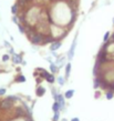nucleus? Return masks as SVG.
<instances>
[{"instance_id":"nucleus-13","label":"nucleus","mask_w":114,"mask_h":121,"mask_svg":"<svg viewBox=\"0 0 114 121\" xmlns=\"http://www.w3.org/2000/svg\"><path fill=\"white\" fill-rule=\"evenodd\" d=\"M45 79H47L48 82H50V83H53V82H54V77H53V74H49Z\"/></svg>"},{"instance_id":"nucleus-11","label":"nucleus","mask_w":114,"mask_h":121,"mask_svg":"<svg viewBox=\"0 0 114 121\" xmlns=\"http://www.w3.org/2000/svg\"><path fill=\"white\" fill-rule=\"evenodd\" d=\"M73 93H74L73 90H69V91H66L65 92V98H66V99H70V98H72Z\"/></svg>"},{"instance_id":"nucleus-17","label":"nucleus","mask_w":114,"mask_h":121,"mask_svg":"<svg viewBox=\"0 0 114 121\" xmlns=\"http://www.w3.org/2000/svg\"><path fill=\"white\" fill-rule=\"evenodd\" d=\"M9 59H10L9 55H4V56H2V61H4V62H7Z\"/></svg>"},{"instance_id":"nucleus-15","label":"nucleus","mask_w":114,"mask_h":121,"mask_svg":"<svg viewBox=\"0 0 114 121\" xmlns=\"http://www.w3.org/2000/svg\"><path fill=\"white\" fill-rule=\"evenodd\" d=\"M106 95L107 99H112V98L114 97V93L112 91H109V92H106V95Z\"/></svg>"},{"instance_id":"nucleus-4","label":"nucleus","mask_w":114,"mask_h":121,"mask_svg":"<svg viewBox=\"0 0 114 121\" xmlns=\"http://www.w3.org/2000/svg\"><path fill=\"white\" fill-rule=\"evenodd\" d=\"M60 47H61V41L55 40V41H53V42L51 43L50 49H51V51H55V50H58Z\"/></svg>"},{"instance_id":"nucleus-22","label":"nucleus","mask_w":114,"mask_h":121,"mask_svg":"<svg viewBox=\"0 0 114 121\" xmlns=\"http://www.w3.org/2000/svg\"><path fill=\"white\" fill-rule=\"evenodd\" d=\"M71 121H80V120H79L77 118H74V119H72V120H71Z\"/></svg>"},{"instance_id":"nucleus-16","label":"nucleus","mask_w":114,"mask_h":121,"mask_svg":"<svg viewBox=\"0 0 114 121\" xmlns=\"http://www.w3.org/2000/svg\"><path fill=\"white\" fill-rule=\"evenodd\" d=\"M12 21L15 22V23H17V25H18V23H20V21H19V18H18V16H13V17H12Z\"/></svg>"},{"instance_id":"nucleus-2","label":"nucleus","mask_w":114,"mask_h":121,"mask_svg":"<svg viewBox=\"0 0 114 121\" xmlns=\"http://www.w3.org/2000/svg\"><path fill=\"white\" fill-rule=\"evenodd\" d=\"M12 100H10L9 98L7 99H4L2 101H0V109H2V110H8V109H10L11 107H12Z\"/></svg>"},{"instance_id":"nucleus-14","label":"nucleus","mask_w":114,"mask_h":121,"mask_svg":"<svg viewBox=\"0 0 114 121\" xmlns=\"http://www.w3.org/2000/svg\"><path fill=\"white\" fill-rule=\"evenodd\" d=\"M59 108H60L59 103H58L57 101H55L54 104H53V111H54V112H58V110H59Z\"/></svg>"},{"instance_id":"nucleus-3","label":"nucleus","mask_w":114,"mask_h":121,"mask_svg":"<svg viewBox=\"0 0 114 121\" xmlns=\"http://www.w3.org/2000/svg\"><path fill=\"white\" fill-rule=\"evenodd\" d=\"M75 46H77V37L74 38V40L73 42H72V46H71V49H70V51H69V55H68V58L72 59L73 58V56H74V50H75Z\"/></svg>"},{"instance_id":"nucleus-20","label":"nucleus","mask_w":114,"mask_h":121,"mask_svg":"<svg viewBox=\"0 0 114 121\" xmlns=\"http://www.w3.org/2000/svg\"><path fill=\"white\" fill-rule=\"evenodd\" d=\"M4 93H6V89H4V88H0V97H1V95H4Z\"/></svg>"},{"instance_id":"nucleus-12","label":"nucleus","mask_w":114,"mask_h":121,"mask_svg":"<svg viewBox=\"0 0 114 121\" xmlns=\"http://www.w3.org/2000/svg\"><path fill=\"white\" fill-rule=\"evenodd\" d=\"M50 70H51L52 73H55V72L58 71V68H57V66H55L54 63H51V65H50Z\"/></svg>"},{"instance_id":"nucleus-10","label":"nucleus","mask_w":114,"mask_h":121,"mask_svg":"<svg viewBox=\"0 0 114 121\" xmlns=\"http://www.w3.org/2000/svg\"><path fill=\"white\" fill-rule=\"evenodd\" d=\"M16 81H17V82H24V81H26V77L22 76V74H19L18 77L16 78Z\"/></svg>"},{"instance_id":"nucleus-18","label":"nucleus","mask_w":114,"mask_h":121,"mask_svg":"<svg viewBox=\"0 0 114 121\" xmlns=\"http://www.w3.org/2000/svg\"><path fill=\"white\" fill-rule=\"evenodd\" d=\"M109 37H110V32H106L104 35V38H103L104 42H107V41H109Z\"/></svg>"},{"instance_id":"nucleus-1","label":"nucleus","mask_w":114,"mask_h":121,"mask_svg":"<svg viewBox=\"0 0 114 121\" xmlns=\"http://www.w3.org/2000/svg\"><path fill=\"white\" fill-rule=\"evenodd\" d=\"M44 37H45V36H43L41 32H38V31H37V32L33 35V37L31 38L30 40H31V42H32V43L39 44V43H42V42H43Z\"/></svg>"},{"instance_id":"nucleus-5","label":"nucleus","mask_w":114,"mask_h":121,"mask_svg":"<svg viewBox=\"0 0 114 121\" xmlns=\"http://www.w3.org/2000/svg\"><path fill=\"white\" fill-rule=\"evenodd\" d=\"M55 101L59 103L60 109H62L63 107H64V99H63V97L61 95H58L57 97H55Z\"/></svg>"},{"instance_id":"nucleus-19","label":"nucleus","mask_w":114,"mask_h":121,"mask_svg":"<svg viewBox=\"0 0 114 121\" xmlns=\"http://www.w3.org/2000/svg\"><path fill=\"white\" fill-rule=\"evenodd\" d=\"M58 82H59L61 86H63V84H64V78L59 77V78H58Z\"/></svg>"},{"instance_id":"nucleus-7","label":"nucleus","mask_w":114,"mask_h":121,"mask_svg":"<svg viewBox=\"0 0 114 121\" xmlns=\"http://www.w3.org/2000/svg\"><path fill=\"white\" fill-rule=\"evenodd\" d=\"M19 10H20V8L17 4H15L12 7H11V12H12V15L13 16H17L19 13Z\"/></svg>"},{"instance_id":"nucleus-21","label":"nucleus","mask_w":114,"mask_h":121,"mask_svg":"<svg viewBox=\"0 0 114 121\" xmlns=\"http://www.w3.org/2000/svg\"><path fill=\"white\" fill-rule=\"evenodd\" d=\"M58 119H59V113H58V112H55L54 118H53V121H58Z\"/></svg>"},{"instance_id":"nucleus-8","label":"nucleus","mask_w":114,"mask_h":121,"mask_svg":"<svg viewBox=\"0 0 114 121\" xmlns=\"http://www.w3.org/2000/svg\"><path fill=\"white\" fill-rule=\"evenodd\" d=\"M44 92H45V89H44L43 87H39V88L37 89V95L38 97H42V95H44Z\"/></svg>"},{"instance_id":"nucleus-9","label":"nucleus","mask_w":114,"mask_h":121,"mask_svg":"<svg viewBox=\"0 0 114 121\" xmlns=\"http://www.w3.org/2000/svg\"><path fill=\"white\" fill-rule=\"evenodd\" d=\"M70 71H71V63H68L65 66V78H69Z\"/></svg>"},{"instance_id":"nucleus-6","label":"nucleus","mask_w":114,"mask_h":121,"mask_svg":"<svg viewBox=\"0 0 114 121\" xmlns=\"http://www.w3.org/2000/svg\"><path fill=\"white\" fill-rule=\"evenodd\" d=\"M12 61H13V63H16V65H18V63H21L22 62V58L20 55H17V53H15V55L12 56Z\"/></svg>"}]
</instances>
